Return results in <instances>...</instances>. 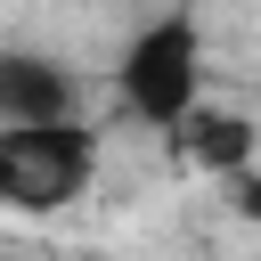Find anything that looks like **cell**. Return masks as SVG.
I'll return each instance as SVG.
<instances>
[{"instance_id":"6da1fadb","label":"cell","mask_w":261,"mask_h":261,"mask_svg":"<svg viewBox=\"0 0 261 261\" xmlns=\"http://www.w3.org/2000/svg\"><path fill=\"white\" fill-rule=\"evenodd\" d=\"M212 41H204V16L196 0H163L147 24H130V41L114 49V98L130 106V122L147 130H179L212 90Z\"/></svg>"},{"instance_id":"7a4b0ae2","label":"cell","mask_w":261,"mask_h":261,"mask_svg":"<svg viewBox=\"0 0 261 261\" xmlns=\"http://www.w3.org/2000/svg\"><path fill=\"white\" fill-rule=\"evenodd\" d=\"M98 179V130L82 114L65 122H0V212H73Z\"/></svg>"},{"instance_id":"3957f363","label":"cell","mask_w":261,"mask_h":261,"mask_svg":"<svg viewBox=\"0 0 261 261\" xmlns=\"http://www.w3.org/2000/svg\"><path fill=\"white\" fill-rule=\"evenodd\" d=\"M82 114V73L49 49H0V122H65Z\"/></svg>"},{"instance_id":"277c9868","label":"cell","mask_w":261,"mask_h":261,"mask_svg":"<svg viewBox=\"0 0 261 261\" xmlns=\"http://www.w3.org/2000/svg\"><path fill=\"white\" fill-rule=\"evenodd\" d=\"M171 155H179L188 171H204V179H228V171H245V163L261 155V130H253V114L204 98V106L171 130Z\"/></svg>"},{"instance_id":"5b68a950","label":"cell","mask_w":261,"mask_h":261,"mask_svg":"<svg viewBox=\"0 0 261 261\" xmlns=\"http://www.w3.org/2000/svg\"><path fill=\"white\" fill-rule=\"evenodd\" d=\"M220 188H228V212H237V220H253V228H261V155H253V163H245V171H228V179H220Z\"/></svg>"}]
</instances>
